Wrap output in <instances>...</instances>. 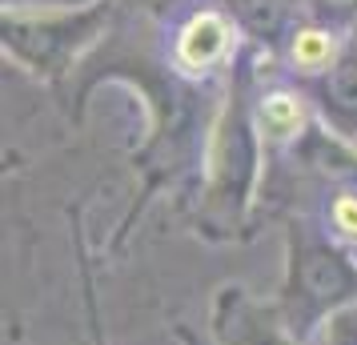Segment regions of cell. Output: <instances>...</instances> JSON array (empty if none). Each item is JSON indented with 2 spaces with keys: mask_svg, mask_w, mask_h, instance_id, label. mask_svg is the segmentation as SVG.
<instances>
[{
  "mask_svg": "<svg viewBox=\"0 0 357 345\" xmlns=\"http://www.w3.org/2000/svg\"><path fill=\"white\" fill-rule=\"evenodd\" d=\"M229 45H233V24L217 13H197L177 36V68L185 77H205L217 61H225Z\"/></svg>",
  "mask_w": 357,
  "mask_h": 345,
  "instance_id": "obj_1",
  "label": "cell"
},
{
  "mask_svg": "<svg viewBox=\"0 0 357 345\" xmlns=\"http://www.w3.org/2000/svg\"><path fill=\"white\" fill-rule=\"evenodd\" d=\"M257 121H261V132L269 141L285 145V141H293L297 132L305 129V121H309L305 97L293 93V89H269L257 105Z\"/></svg>",
  "mask_w": 357,
  "mask_h": 345,
  "instance_id": "obj_2",
  "label": "cell"
},
{
  "mask_svg": "<svg viewBox=\"0 0 357 345\" xmlns=\"http://www.w3.org/2000/svg\"><path fill=\"white\" fill-rule=\"evenodd\" d=\"M289 61L297 72H325V68L337 61V36L325 33V29H301L289 45Z\"/></svg>",
  "mask_w": 357,
  "mask_h": 345,
  "instance_id": "obj_3",
  "label": "cell"
},
{
  "mask_svg": "<svg viewBox=\"0 0 357 345\" xmlns=\"http://www.w3.org/2000/svg\"><path fill=\"white\" fill-rule=\"evenodd\" d=\"M329 233L345 241V245H357V189H341L329 197Z\"/></svg>",
  "mask_w": 357,
  "mask_h": 345,
  "instance_id": "obj_4",
  "label": "cell"
}]
</instances>
